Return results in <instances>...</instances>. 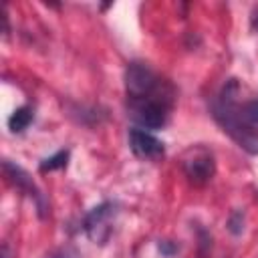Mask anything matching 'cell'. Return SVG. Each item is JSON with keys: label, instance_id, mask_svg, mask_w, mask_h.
I'll list each match as a JSON object with an SVG mask.
<instances>
[{"label": "cell", "instance_id": "cell-1", "mask_svg": "<svg viewBox=\"0 0 258 258\" xmlns=\"http://www.w3.org/2000/svg\"><path fill=\"white\" fill-rule=\"evenodd\" d=\"M212 111H214V119L220 123V127L246 153L258 155V129H254V125H250L248 121H244L240 117V111L236 105H226L216 99L212 105Z\"/></svg>", "mask_w": 258, "mask_h": 258}, {"label": "cell", "instance_id": "cell-2", "mask_svg": "<svg viewBox=\"0 0 258 258\" xmlns=\"http://www.w3.org/2000/svg\"><path fill=\"white\" fill-rule=\"evenodd\" d=\"M171 97H147V99H129V117L139 129H161L167 121Z\"/></svg>", "mask_w": 258, "mask_h": 258}, {"label": "cell", "instance_id": "cell-3", "mask_svg": "<svg viewBox=\"0 0 258 258\" xmlns=\"http://www.w3.org/2000/svg\"><path fill=\"white\" fill-rule=\"evenodd\" d=\"M161 81L145 62H129L125 69V91L127 99H147L159 97Z\"/></svg>", "mask_w": 258, "mask_h": 258}, {"label": "cell", "instance_id": "cell-4", "mask_svg": "<svg viewBox=\"0 0 258 258\" xmlns=\"http://www.w3.org/2000/svg\"><path fill=\"white\" fill-rule=\"evenodd\" d=\"M117 214V206L113 202H103L99 206H95L87 216H85V222H83V230L85 234L95 242V244H105L113 226H111V220L115 218Z\"/></svg>", "mask_w": 258, "mask_h": 258}, {"label": "cell", "instance_id": "cell-5", "mask_svg": "<svg viewBox=\"0 0 258 258\" xmlns=\"http://www.w3.org/2000/svg\"><path fill=\"white\" fill-rule=\"evenodd\" d=\"M183 173L185 177L194 183V185H204L208 183L214 173H216V161H214V155L204 149V147H196V149H189L187 155L183 157Z\"/></svg>", "mask_w": 258, "mask_h": 258}, {"label": "cell", "instance_id": "cell-6", "mask_svg": "<svg viewBox=\"0 0 258 258\" xmlns=\"http://www.w3.org/2000/svg\"><path fill=\"white\" fill-rule=\"evenodd\" d=\"M2 167H4V173H6V177H8V181L12 183V185H16L20 191H24L26 196H30L34 202H36V208H38V216L40 218H44L46 216V210H48V206H46V202H44V196L40 194V189L34 185V181H32V177L20 167V165H16V163H12V161H8V159H4V163H2Z\"/></svg>", "mask_w": 258, "mask_h": 258}, {"label": "cell", "instance_id": "cell-7", "mask_svg": "<svg viewBox=\"0 0 258 258\" xmlns=\"http://www.w3.org/2000/svg\"><path fill=\"white\" fill-rule=\"evenodd\" d=\"M129 147H131L133 155L147 159V161H159L165 153L163 141L145 129H131L129 131Z\"/></svg>", "mask_w": 258, "mask_h": 258}, {"label": "cell", "instance_id": "cell-8", "mask_svg": "<svg viewBox=\"0 0 258 258\" xmlns=\"http://www.w3.org/2000/svg\"><path fill=\"white\" fill-rule=\"evenodd\" d=\"M34 119V113L30 107H18L10 117H8V129L12 133H22Z\"/></svg>", "mask_w": 258, "mask_h": 258}, {"label": "cell", "instance_id": "cell-9", "mask_svg": "<svg viewBox=\"0 0 258 258\" xmlns=\"http://www.w3.org/2000/svg\"><path fill=\"white\" fill-rule=\"evenodd\" d=\"M67 161H69V151H67V149H64V151H56L54 155L42 159L40 165H38V169H40L42 173H46V171H52V169L67 167Z\"/></svg>", "mask_w": 258, "mask_h": 258}, {"label": "cell", "instance_id": "cell-10", "mask_svg": "<svg viewBox=\"0 0 258 258\" xmlns=\"http://www.w3.org/2000/svg\"><path fill=\"white\" fill-rule=\"evenodd\" d=\"M238 111H240V117H242L244 121H248L250 125H252V123H258V99L244 103Z\"/></svg>", "mask_w": 258, "mask_h": 258}, {"label": "cell", "instance_id": "cell-11", "mask_svg": "<svg viewBox=\"0 0 258 258\" xmlns=\"http://www.w3.org/2000/svg\"><path fill=\"white\" fill-rule=\"evenodd\" d=\"M228 230L234 234V236H240L242 230H244V212L242 210H234L232 216L228 218Z\"/></svg>", "mask_w": 258, "mask_h": 258}, {"label": "cell", "instance_id": "cell-12", "mask_svg": "<svg viewBox=\"0 0 258 258\" xmlns=\"http://www.w3.org/2000/svg\"><path fill=\"white\" fill-rule=\"evenodd\" d=\"M198 236H200V256L204 258L208 254V250L212 248V236L204 228H198Z\"/></svg>", "mask_w": 258, "mask_h": 258}, {"label": "cell", "instance_id": "cell-13", "mask_svg": "<svg viewBox=\"0 0 258 258\" xmlns=\"http://www.w3.org/2000/svg\"><path fill=\"white\" fill-rule=\"evenodd\" d=\"M44 258H79V252L71 246H64V248H56L52 250L50 254H46Z\"/></svg>", "mask_w": 258, "mask_h": 258}, {"label": "cell", "instance_id": "cell-14", "mask_svg": "<svg viewBox=\"0 0 258 258\" xmlns=\"http://www.w3.org/2000/svg\"><path fill=\"white\" fill-rule=\"evenodd\" d=\"M159 252L165 254V256H171V254L177 252V246L173 242H169V240H163V242H159Z\"/></svg>", "mask_w": 258, "mask_h": 258}, {"label": "cell", "instance_id": "cell-15", "mask_svg": "<svg viewBox=\"0 0 258 258\" xmlns=\"http://www.w3.org/2000/svg\"><path fill=\"white\" fill-rule=\"evenodd\" d=\"M250 24H252V28H254V30H258V10L252 14V20H250Z\"/></svg>", "mask_w": 258, "mask_h": 258}]
</instances>
